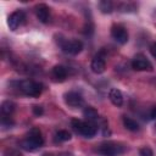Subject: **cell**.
<instances>
[{
	"label": "cell",
	"mask_w": 156,
	"mask_h": 156,
	"mask_svg": "<svg viewBox=\"0 0 156 156\" xmlns=\"http://www.w3.org/2000/svg\"><path fill=\"white\" fill-rule=\"evenodd\" d=\"M98 151L102 156H118L124 151V147L117 143L106 141V143L100 144V146L98 147Z\"/></svg>",
	"instance_id": "obj_5"
},
{
	"label": "cell",
	"mask_w": 156,
	"mask_h": 156,
	"mask_svg": "<svg viewBox=\"0 0 156 156\" xmlns=\"http://www.w3.org/2000/svg\"><path fill=\"white\" fill-rule=\"evenodd\" d=\"M132 68L135 71H151V62L143 54H136L132 60Z\"/></svg>",
	"instance_id": "obj_6"
},
{
	"label": "cell",
	"mask_w": 156,
	"mask_h": 156,
	"mask_svg": "<svg viewBox=\"0 0 156 156\" xmlns=\"http://www.w3.org/2000/svg\"><path fill=\"white\" fill-rule=\"evenodd\" d=\"M99 9L102 13H111L113 11V4L110 0H102L99 2Z\"/></svg>",
	"instance_id": "obj_17"
},
{
	"label": "cell",
	"mask_w": 156,
	"mask_h": 156,
	"mask_svg": "<svg viewBox=\"0 0 156 156\" xmlns=\"http://www.w3.org/2000/svg\"><path fill=\"white\" fill-rule=\"evenodd\" d=\"M71 126L77 133L84 135L85 138H93L98 132V126L89 121L83 122L80 119H72Z\"/></svg>",
	"instance_id": "obj_2"
},
{
	"label": "cell",
	"mask_w": 156,
	"mask_h": 156,
	"mask_svg": "<svg viewBox=\"0 0 156 156\" xmlns=\"http://www.w3.org/2000/svg\"><path fill=\"white\" fill-rule=\"evenodd\" d=\"M56 139L58 141H67V140L71 139V134L67 130H58L56 133Z\"/></svg>",
	"instance_id": "obj_18"
},
{
	"label": "cell",
	"mask_w": 156,
	"mask_h": 156,
	"mask_svg": "<svg viewBox=\"0 0 156 156\" xmlns=\"http://www.w3.org/2000/svg\"><path fill=\"white\" fill-rule=\"evenodd\" d=\"M60 156H71V154H61Z\"/></svg>",
	"instance_id": "obj_23"
},
{
	"label": "cell",
	"mask_w": 156,
	"mask_h": 156,
	"mask_svg": "<svg viewBox=\"0 0 156 156\" xmlns=\"http://www.w3.org/2000/svg\"><path fill=\"white\" fill-rule=\"evenodd\" d=\"M108 99H110V101H111L115 106H117V107H119V106L123 105V95H122L121 90H118V89H116V88H112V89L108 91Z\"/></svg>",
	"instance_id": "obj_12"
},
{
	"label": "cell",
	"mask_w": 156,
	"mask_h": 156,
	"mask_svg": "<svg viewBox=\"0 0 156 156\" xmlns=\"http://www.w3.org/2000/svg\"><path fill=\"white\" fill-rule=\"evenodd\" d=\"M24 18H26V16H24V12L23 11H21V10L13 11L9 16V18H7V24H9L10 29L11 30H16L24 22Z\"/></svg>",
	"instance_id": "obj_7"
},
{
	"label": "cell",
	"mask_w": 156,
	"mask_h": 156,
	"mask_svg": "<svg viewBox=\"0 0 156 156\" xmlns=\"http://www.w3.org/2000/svg\"><path fill=\"white\" fill-rule=\"evenodd\" d=\"M20 89L22 93H24L28 96L32 98H38L41 94L43 90V85L38 82H33V80H23L20 83Z\"/></svg>",
	"instance_id": "obj_4"
},
{
	"label": "cell",
	"mask_w": 156,
	"mask_h": 156,
	"mask_svg": "<svg viewBox=\"0 0 156 156\" xmlns=\"http://www.w3.org/2000/svg\"><path fill=\"white\" fill-rule=\"evenodd\" d=\"M111 35H112V38H113L117 43H119V44H126V43L128 41V32H127V29H126L123 26H121V24H115V26H112V28H111Z\"/></svg>",
	"instance_id": "obj_8"
},
{
	"label": "cell",
	"mask_w": 156,
	"mask_h": 156,
	"mask_svg": "<svg viewBox=\"0 0 156 156\" xmlns=\"http://www.w3.org/2000/svg\"><path fill=\"white\" fill-rule=\"evenodd\" d=\"M44 144V138L38 128H32L24 140L20 143V146L27 151H34Z\"/></svg>",
	"instance_id": "obj_1"
},
{
	"label": "cell",
	"mask_w": 156,
	"mask_h": 156,
	"mask_svg": "<svg viewBox=\"0 0 156 156\" xmlns=\"http://www.w3.org/2000/svg\"><path fill=\"white\" fill-rule=\"evenodd\" d=\"M139 156H154V151L149 146H144L139 150Z\"/></svg>",
	"instance_id": "obj_19"
},
{
	"label": "cell",
	"mask_w": 156,
	"mask_h": 156,
	"mask_svg": "<svg viewBox=\"0 0 156 156\" xmlns=\"http://www.w3.org/2000/svg\"><path fill=\"white\" fill-rule=\"evenodd\" d=\"M83 116H84L89 122H93V121H95V119L99 118V113H98V111H96L94 107H91V106H87V107L84 108V111H83Z\"/></svg>",
	"instance_id": "obj_14"
},
{
	"label": "cell",
	"mask_w": 156,
	"mask_h": 156,
	"mask_svg": "<svg viewBox=\"0 0 156 156\" xmlns=\"http://www.w3.org/2000/svg\"><path fill=\"white\" fill-rule=\"evenodd\" d=\"M65 102L71 106V107H80L83 104H84V100L82 98L80 94L76 93V91H69V93H66L65 94Z\"/></svg>",
	"instance_id": "obj_9"
},
{
	"label": "cell",
	"mask_w": 156,
	"mask_h": 156,
	"mask_svg": "<svg viewBox=\"0 0 156 156\" xmlns=\"http://www.w3.org/2000/svg\"><path fill=\"white\" fill-rule=\"evenodd\" d=\"M15 104L12 102V101H10V100H6V101H4L2 104H1V111H2V113L5 115V116H10L13 111H15Z\"/></svg>",
	"instance_id": "obj_16"
},
{
	"label": "cell",
	"mask_w": 156,
	"mask_h": 156,
	"mask_svg": "<svg viewBox=\"0 0 156 156\" xmlns=\"http://www.w3.org/2000/svg\"><path fill=\"white\" fill-rule=\"evenodd\" d=\"M32 111H33V113H34L35 116H41V115L44 113V108H43L40 105H34V106L32 107Z\"/></svg>",
	"instance_id": "obj_20"
},
{
	"label": "cell",
	"mask_w": 156,
	"mask_h": 156,
	"mask_svg": "<svg viewBox=\"0 0 156 156\" xmlns=\"http://www.w3.org/2000/svg\"><path fill=\"white\" fill-rule=\"evenodd\" d=\"M123 124H124V127L128 129V130H130V132H136V130H139V124L136 123V121H134L133 118H130V117H123Z\"/></svg>",
	"instance_id": "obj_15"
},
{
	"label": "cell",
	"mask_w": 156,
	"mask_h": 156,
	"mask_svg": "<svg viewBox=\"0 0 156 156\" xmlns=\"http://www.w3.org/2000/svg\"><path fill=\"white\" fill-rule=\"evenodd\" d=\"M150 51H151L152 56H154V57H156V41H155V43H152V45L150 46Z\"/></svg>",
	"instance_id": "obj_22"
},
{
	"label": "cell",
	"mask_w": 156,
	"mask_h": 156,
	"mask_svg": "<svg viewBox=\"0 0 156 156\" xmlns=\"http://www.w3.org/2000/svg\"><path fill=\"white\" fill-rule=\"evenodd\" d=\"M52 76L57 80L62 82V80H65L67 78V68L65 66H62V65H56L52 68Z\"/></svg>",
	"instance_id": "obj_13"
},
{
	"label": "cell",
	"mask_w": 156,
	"mask_h": 156,
	"mask_svg": "<svg viewBox=\"0 0 156 156\" xmlns=\"http://www.w3.org/2000/svg\"><path fill=\"white\" fill-rule=\"evenodd\" d=\"M43 156H52V154H44Z\"/></svg>",
	"instance_id": "obj_24"
},
{
	"label": "cell",
	"mask_w": 156,
	"mask_h": 156,
	"mask_svg": "<svg viewBox=\"0 0 156 156\" xmlns=\"http://www.w3.org/2000/svg\"><path fill=\"white\" fill-rule=\"evenodd\" d=\"M150 118L156 119V105L154 107H151V110H150Z\"/></svg>",
	"instance_id": "obj_21"
},
{
	"label": "cell",
	"mask_w": 156,
	"mask_h": 156,
	"mask_svg": "<svg viewBox=\"0 0 156 156\" xmlns=\"http://www.w3.org/2000/svg\"><path fill=\"white\" fill-rule=\"evenodd\" d=\"M57 43L61 46L62 51L66 52V54H69V55H77L83 49V43L80 40H78V39H72V40L61 39Z\"/></svg>",
	"instance_id": "obj_3"
},
{
	"label": "cell",
	"mask_w": 156,
	"mask_h": 156,
	"mask_svg": "<svg viewBox=\"0 0 156 156\" xmlns=\"http://www.w3.org/2000/svg\"><path fill=\"white\" fill-rule=\"evenodd\" d=\"M90 68H91V71H93L94 73H96V74L102 73V72L106 69V62H105L104 57H101L100 55H96V56L91 60Z\"/></svg>",
	"instance_id": "obj_11"
},
{
	"label": "cell",
	"mask_w": 156,
	"mask_h": 156,
	"mask_svg": "<svg viewBox=\"0 0 156 156\" xmlns=\"http://www.w3.org/2000/svg\"><path fill=\"white\" fill-rule=\"evenodd\" d=\"M35 15L37 18L41 22V23H46L49 21V15H50V9L48 5L45 4H39L35 6Z\"/></svg>",
	"instance_id": "obj_10"
}]
</instances>
